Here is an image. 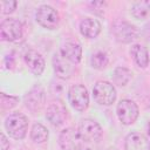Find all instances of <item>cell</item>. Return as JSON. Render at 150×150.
Returning <instances> with one entry per match:
<instances>
[{
    "label": "cell",
    "instance_id": "6da1fadb",
    "mask_svg": "<svg viewBox=\"0 0 150 150\" xmlns=\"http://www.w3.org/2000/svg\"><path fill=\"white\" fill-rule=\"evenodd\" d=\"M5 129L9 137L14 139H23L28 130V118L21 112H13L5 120Z\"/></svg>",
    "mask_w": 150,
    "mask_h": 150
},
{
    "label": "cell",
    "instance_id": "7a4b0ae2",
    "mask_svg": "<svg viewBox=\"0 0 150 150\" xmlns=\"http://www.w3.org/2000/svg\"><path fill=\"white\" fill-rule=\"evenodd\" d=\"M111 30L115 39L121 43H130L139 36L138 28L125 20L115 21L111 26Z\"/></svg>",
    "mask_w": 150,
    "mask_h": 150
},
{
    "label": "cell",
    "instance_id": "3957f363",
    "mask_svg": "<svg viewBox=\"0 0 150 150\" xmlns=\"http://www.w3.org/2000/svg\"><path fill=\"white\" fill-rule=\"evenodd\" d=\"M116 89L108 81H97L93 88V97L101 105H110L116 101Z\"/></svg>",
    "mask_w": 150,
    "mask_h": 150
},
{
    "label": "cell",
    "instance_id": "277c9868",
    "mask_svg": "<svg viewBox=\"0 0 150 150\" xmlns=\"http://www.w3.org/2000/svg\"><path fill=\"white\" fill-rule=\"evenodd\" d=\"M35 19H36V22L41 27H43L46 29H49V30L57 29L59 23H60L59 12L54 7H52L49 5H42V6H40L36 9Z\"/></svg>",
    "mask_w": 150,
    "mask_h": 150
},
{
    "label": "cell",
    "instance_id": "5b68a950",
    "mask_svg": "<svg viewBox=\"0 0 150 150\" xmlns=\"http://www.w3.org/2000/svg\"><path fill=\"white\" fill-rule=\"evenodd\" d=\"M68 101L76 111H84L89 107V94L83 84H74L68 90Z\"/></svg>",
    "mask_w": 150,
    "mask_h": 150
},
{
    "label": "cell",
    "instance_id": "8992f818",
    "mask_svg": "<svg viewBox=\"0 0 150 150\" xmlns=\"http://www.w3.org/2000/svg\"><path fill=\"white\" fill-rule=\"evenodd\" d=\"M117 117L124 125H131L136 122L139 115L138 105L131 100H121L116 108Z\"/></svg>",
    "mask_w": 150,
    "mask_h": 150
},
{
    "label": "cell",
    "instance_id": "52a82bcc",
    "mask_svg": "<svg viewBox=\"0 0 150 150\" xmlns=\"http://www.w3.org/2000/svg\"><path fill=\"white\" fill-rule=\"evenodd\" d=\"M23 34V26L21 21L8 18L5 19L0 25V35L1 39L8 42H15L19 41L22 38Z\"/></svg>",
    "mask_w": 150,
    "mask_h": 150
},
{
    "label": "cell",
    "instance_id": "ba28073f",
    "mask_svg": "<svg viewBox=\"0 0 150 150\" xmlns=\"http://www.w3.org/2000/svg\"><path fill=\"white\" fill-rule=\"evenodd\" d=\"M23 103L26 108L33 114L39 112L46 103V91L42 86H34L23 97Z\"/></svg>",
    "mask_w": 150,
    "mask_h": 150
},
{
    "label": "cell",
    "instance_id": "9c48e42d",
    "mask_svg": "<svg viewBox=\"0 0 150 150\" xmlns=\"http://www.w3.org/2000/svg\"><path fill=\"white\" fill-rule=\"evenodd\" d=\"M81 138L83 139V142H94L101 138L103 131L101 125L90 118H84L80 122L79 124V129H77Z\"/></svg>",
    "mask_w": 150,
    "mask_h": 150
},
{
    "label": "cell",
    "instance_id": "30bf717a",
    "mask_svg": "<svg viewBox=\"0 0 150 150\" xmlns=\"http://www.w3.org/2000/svg\"><path fill=\"white\" fill-rule=\"evenodd\" d=\"M82 142L79 131L73 128H66L60 132L59 144L62 150H81Z\"/></svg>",
    "mask_w": 150,
    "mask_h": 150
},
{
    "label": "cell",
    "instance_id": "8fae6325",
    "mask_svg": "<svg viewBox=\"0 0 150 150\" xmlns=\"http://www.w3.org/2000/svg\"><path fill=\"white\" fill-rule=\"evenodd\" d=\"M74 63H71L69 60H67L60 52L55 53L53 56V69L55 75L59 79L67 80L69 79L74 73Z\"/></svg>",
    "mask_w": 150,
    "mask_h": 150
},
{
    "label": "cell",
    "instance_id": "7c38bea8",
    "mask_svg": "<svg viewBox=\"0 0 150 150\" xmlns=\"http://www.w3.org/2000/svg\"><path fill=\"white\" fill-rule=\"evenodd\" d=\"M67 109L61 101H54L47 107L46 118L55 127H60L67 118Z\"/></svg>",
    "mask_w": 150,
    "mask_h": 150
},
{
    "label": "cell",
    "instance_id": "4fadbf2b",
    "mask_svg": "<svg viewBox=\"0 0 150 150\" xmlns=\"http://www.w3.org/2000/svg\"><path fill=\"white\" fill-rule=\"evenodd\" d=\"M60 53L74 64L79 63L82 60V47L81 43L76 40L64 41L60 49Z\"/></svg>",
    "mask_w": 150,
    "mask_h": 150
},
{
    "label": "cell",
    "instance_id": "5bb4252c",
    "mask_svg": "<svg viewBox=\"0 0 150 150\" xmlns=\"http://www.w3.org/2000/svg\"><path fill=\"white\" fill-rule=\"evenodd\" d=\"M25 62L27 64V67L29 68V70L36 75V76H40L43 70H45V67H46V62H45V59L42 57V55L40 53H38L36 50H27L25 53Z\"/></svg>",
    "mask_w": 150,
    "mask_h": 150
},
{
    "label": "cell",
    "instance_id": "9a60e30c",
    "mask_svg": "<svg viewBox=\"0 0 150 150\" xmlns=\"http://www.w3.org/2000/svg\"><path fill=\"white\" fill-rule=\"evenodd\" d=\"M124 149L125 150H150V142L143 134L130 132L125 137Z\"/></svg>",
    "mask_w": 150,
    "mask_h": 150
},
{
    "label": "cell",
    "instance_id": "2e32d148",
    "mask_svg": "<svg viewBox=\"0 0 150 150\" xmlns=\"http://www.w3.org/2000/svg\"><path fill=\"white\" fill-rule=\"evenodd\" d=\"M102 26L98 20L93 18H86L80 23V32L87 39H95L101 33Z\"/></svg>",
    "mask_w": 150,
    "mask_h": 150
},
{
    "label": "cell",
    "instance_id": "e0dca14e",
    "mask_svg": "<svg viewBox=\"0 0 150 150\" xmlns=\"http://www.w3.org/2000/svg\"><path fill=\"white\" fill-rule=\"evenodd\" d=\"M130 55L139 68H146L149 66V53L145 47L141 45H132L130 48Z\"/></svg>",
    "mask_w": 150,
    "mask_h": 150
},
{
    "label": "cell",
    "instance_id": "ac0fdd59",
    "mask_svg": "<svg viewBox=\"0 0 150 150\" xmlns=\"http://www.w3.org/2000/svg\"><path fill=\"white\" fill-rule=\"evenodd\" d=\"M131 77H132L131 70L125 67H117V68H115V70L112 73V82H114V84H116L118 87L127 86L130 82Z\"/></svg>",
    "mask_w": 150,
    "mask_h": 150
},
{
    "label": "cell",
    "instance_id": "d6986e66",
    "mask_svg": "<svg viewBox=\"0 0 150 150\" xmlns=\"http://www.w3.org/2000/svg\"><path fill=\"white\" fill-rule=\"evenodd\" d=\"M49 137V132H48V129L41 124V123H34L33 127H32V130H30V138L34 143H38V144H41V143H45Z\"/></svg>",
    "mask_w": 150,
    "mask_h": 150
},
{
    "label": "cell",
    "instance_id": "ffe728a7",
    "mask_svg": "<svg viewBox=\"0 0 150 150\" xmlns=\"http://www.w3.org/2000/svg\"><path fill=\"white\" fill-rule=\"evenodd\" d=\"M131 14L135 19L143 20L150 14V1H138L131 7Z\"/></svg>",
    "mask_w": 150,
    "mask_h": 150
},
{
    "label": "cell",
    "instance_id": "44dd1931",
    "mask_svg": "<svg viewBox=\"0 0 150 150\" xmlns=\"http://www.w3.org/2000/svg\"><path fill=\"white\" fill-rule=\"evenodd\" d=\"M108 64H109V57L104 52L98 50V52L94 53L90 57V66L94 69L103 70L108 67Z\"/></svg>",
    "mask_w": 150,
    "mask_h": 150
},
{
    "label": "cell",
    "instance_id": "7402d4cb",
    "mask_svg": "<svg viewBox=\"0 0 150 150\" xmlns=\"http://www.w3.org/2000/svg\"><path fill=\"white\" fill-rule=\"evenodd\" d=\"M19 102V97L12 96V95H6L5 93H1V110H9L14 108Z\"/></svg>",
    "mask_w": 150,
    "mask_h": 150
},
{
    "label": "cell",
    "instance_id": "603a6c76",
    "mask_svg": "<svg viewBox=\"0 0 150 150\" xmlns=\"http://www.w3.org/2000/svg\"><path fill=\"white\" fill-rule=\"evenodd\" d=\"M18 6V2L15 0H7V1H0L1 7V14H11L15 11Z\"/></svg>",
    "mask_w": 150,
    "mask_h": 150
},
{
    "label": "cell",
    "instance_id": "cb8c5ba5",
    "mask_svg": "<svg viewBox=\"0 0 150 150\" xmlns=\"http://www.w3.org/2000/svg\"><path fill=\"white\" fill-rule=\"evenodd\" d=\"M0 144H1V150H8L9 149V141L7 139V137L5 136V134H1L0 135Z\"/></svg>",
    "mask_w": 150,
    "mask_h": 150
},
{
    "label": "cell",
    "instance_id": "d4e9b609",
    "mask_svg": "<svg viewBox=\"0 0 150 150\" xmlns=\"http://www.w3.org/2000/svg\"><path fill=\"white\" fill-rule=\"evenodd\" d=\"M145 34H146V39L150 40V22H149V25L145 27Z\"/></svg>",
    "mask_w": 150,
    "mask_h": 150
},
{
    "label": "cell",
    "instance_id": "484cf974",
    "mask_svg": "<svg viewBox=\"0 0 150 150\" xmlns=\"http://www.w3.org/2000/svg\"><path fill=\"white\" fill-rule=\"evenodd\" d=\"M82 150H95L94 148H91V146H87V148H83Z\"/></svg>",
    "mask_w": 150,
    "mask_h": 150
},
{
    "label": "cell",
    "instance_id": "4316f807",
    "mask_svg": "<svg viewBox=\"0 0 150 150\" xmlns=\"http://www.w3.org/2000/svg\"><path fill=\"white\" fill-rule=\"evenodd\" d=\"M148 134H149V137H150V121H149V124H148Z\"/></svg>",
    "mask_w": 150,
    "mask_h": 150
}]
</instances>
